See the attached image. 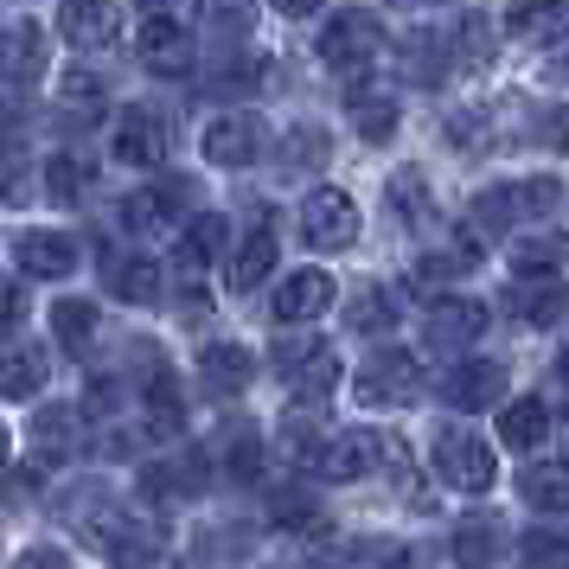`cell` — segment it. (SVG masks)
Segmentation results:
<instances>
[{
	"instance_id": "6da1fadb",
	"label": "cell",
	"mask_w": 569,
	"mask_h": 569,
	"mask_svg": "<svg viewBox=\"0 0 569 569\" xmlns=\"http://www.w3.org/2000/svg\"><path fill=\"white\" fill-rule=\"evenodd\" d=\"M436 473L455 492H492V480H499L492 441L473 422H441L436 429Z\"/></svg>"
},
{
	"instance_id": "7a4b0ae2",
	"label": "cell",
	"mask_w": 569,
	"mask_h": 569,
	"mask_svg": "<svg viewBox=\"0 0 569 569\" xmlns=\"http://www.w3.org/2000/svg\"><path fill=\"white\" fill-rule=\"evenodd\" d=\"M276 378L288 385V397H295L301 410H313V403H327L333 385H339V352L327 339H282V346H276Z\"/></svg>"
},
{
	"instance_id": "3957f363",
	"label": "cell",
	"mask_w": 569,
	"mask_h": 569,
	"mask_svg": "<svg viewBox=\"0 0 569 569\" xmlns=\"http://www.w3.org/2000/svg\"><path fill=\"white\" fill-rule=\"evenodd\" d=\"M378 13H359V7H339L327 13V27H320V58H327V71L339 78H359L371 71V58H378Z\"/></svg>"
},
{
	"instance_id": "277c9868",
	"label": "cell",
	"mask_w": 569,
	"mask_h": 569,
	"mask_svg": "<svg viewBox=\"0 0 569 569\" xmlns=\"http://www.w3.org/2000/svg\"><path fill=\"white\" fill-rule=\"evenodd\" d=\"M141 64L160 71V78H186L192 71V13L186 7H160V13H141Z\"/></svg>"
},
{
	"instance_id": "5b68a950",
	"label": "cell",
	"mask_w": 569,
	"mask_h": 569,
	"mask_svg": "<svg viewBox=\"0 0 569 569\" xmlns=\"http://www.w3.org/2000/svg\"><path fill=\"white\" fill-rule=\"evenodd\" d=\"M352 390H359V403L397 410V403H410L416 390H422V365H416V352H403V346H385V352L365 359V371L352 378Z\"/></svg>"
},
{
	"instance_id": "8992f818",
	"label": "cell",
	"mask_w": 569,
	"mask_h": 569,
	"mask_svg": "<svg viewBox=\"0 0 569 569\" xmlns=\"http://www.w3.org/2000/svg\"><path fill=\"white\" fill-rule=\"evenodd\" d=\"M46 64H52L46 27H39L32 13H13V20L0 27V83H7V90H32V83L46 78Z\"/></svg>"
},
{
	"instance_id": "52a82bcc",
	"label": "cell",
	"mask_w": 569,
	"mask_h": 569,
	"mask_svg": "<svg viewBox=\"0 0 569 569\" xmlns=\"http://www.w3.org/2000/svg\"><path fill=\"white\" fill-rule=\"evenodd\" d=\"M301 237H308L313 250H352V237H359V206H352V192L313 186L308 206H301Z\"/></svg>"
},
{
	"instance_id": "ba28073f",
	"label": "cell",
	"mask_w": 569,
	"mask_h": 569,
	"mask_svg": "<svg viewBox=\"0 0 569 569\" xmlns=\"http://www.w3.org/2000/svg\"><path fill=\"white\" fill-rule=\"evenodd\" d=\"M262 141H269L262 116H250V109H224V116H211L206 122L199 154H206L211 167H250V160L262 154Z\"/></svg>"
},
{
	"instance_id": "9c48e42d",
	"label": "cell",
	"mask_w": 569,
	"mask_h": 569,
	"mask_svg": "<svg viewBox=\"0 0 569 569\" xmlns=\"http://www.w3.org/2000/svg\"><path fill=\"white\" fill-rule=\"evenodd\" d=\"M333 301H339V282L327 269H295V276H282V288L269 295V313H276L282 327H313Z\"/></svg>"
},
{
	"instance_id": "30bf717a",
	"label": "cell",
	"mask_w": 569,
	"mask_h": 569,
	"mask_svg": "<svg viewBox=\"0 0 569 569\" xmlns=\"http://www.w3.org/2000/svg\"><path fill=\"white\" fill-rule=\"evenodd\" d=\"M211 487V461L199 448H180V455H160L154 467H141V492L160 499V506H186Z\"/></svg>"
},
{
	"instance_id": "8fae6325",
	"label": "cell",
	"mask_w": 569,
	"mask_h": 569,
	"mask_svg": "<svg viewBox=\"0 0 569 569\" xmlns=\"http://www.w3.org/2000/svg\"><path fill=\"white\" fill-rule=\"evenodd\" d=\"M487 301H473V295H436L429 301V313H422V333H429V346H455V352H467L473 339L487 333Z\"/></svg>"
},
{
	"instance_id": "7c38bea8",
	"label": "cell",
	"mask_w": 569,
	"mask_h": 569,
	"mask_svg": "<svg viewBox=\"0 0 569 569\" xmlns=\"http://www.w3.org/2000/svg\"><path fill=\"white\" fill-rule=\"evenodd\" d=\"M109 154L122 160V167H160L167 160V122H160V109H122L116 116V129H109Z\"/></svg>"
},
{
	"instance_id": "4fadbf2b",
	"label": "cell",
	"mask_w": 569,
	"mask_h": 569,
	"mask_svg": "<svg viewBox=\"0 0 569 569\" xmlns=\"http://www.w3.org/2000/svg\"><path fill=\"white\" fill-rule=\"evenodd\" d=\"M441 397L455 403V410L480 416V410H506V371L492 359H461L448 378H441Z\"/></svg>"
},
{
	"instance_id": "5bb4252c",
	"label": "cell",
	"mask_w": 569,
	"mask_h": 569,
	"mask_svg": "<svg viewBox=\"0 0 569 569\" xmlns=\"http://www.w3.org/2000/svg\"><path fill=\"white\" fill-rule=\"evenodd\" d=\"M13 262H20V276H32V282H64L78 269V243L64 231H20L13 237Z\"/></svg>"
},
{
	"instance_id": "9a60e30c",
	"label": "cell",
	"mask_w": 569,
	"mask_h": 569,
	"mask_svg": "<svg viewBox=\"0 0 569 569\" xmlns=\"http://www.w3.org/2000/svg\"><path fill=\"white\" fill-rule=\"evenodd\" d=\"M199 385L211 397H243V390L257 385V352L237 346V339H211L206 352H199Z\"/></svg>"
},
{
	"instance_id": "2e32d148",
	"label": "cell",
	"mask_w": 569,
	"mask_h": 569,
	"mask_svg": "<svg viewBox=\"0 0 569 569\" xmlns=\"http://www.w3.org/2000/svg\"><path fill=\"white\" fill-rule=\"evenodd\" d=\"M371 467H378V436H365V429L327 436V441H320V455H313V473H320V480H333V487L365 480Z\"/></svg>"
},
{
	"instance_id": "e0dca14e",
	"label": "cell",
	"mask_w": 569,
	"mask_h": 569,
	"mask_svg": "<svg viewBox=\"0 0 569 569\" xmlns=\"http://www.w3.org/2000/svg\"><path fill=\"white\" fill-rule=\"evenodd\" d=\"M32 448H39V461L46 467H64L83 455V410L71 403H46V410L32 416Z\"/></svg>"
},
{
	"instance_id": "ac0fdd59",
	"label": "cell",
	"mask_w": 569,
	"mask_h": 569,
	"mask_svg": "<svg viewBox=\"0 0 569 569\" xmlns=\"http://www.w3.org/2000/svg\"><path fill=\"white\" fill-rule=\"evenodd\" d=\"M186 199H192V186H186V180L141 186V192H129V199H122V224H129V231H141V237H154L160 224H173V218L186 211Z\"/></svg>"
},
{
	"instance_id": "d6986e66",
	"label": "cell",
	"mask_w": 569,
	"mask_h": 569,
	"mask_svg": "<svg viewBox=\"0 0 569 569\" xmlns=\"http://www.w3.org/2000/svg\"><path fill=\"white\" fill-rule=\"evenodd\" d=\"M276 257H282V250H276V224L262 218L257 231L231 250V288H237V295H257V288L276 276Z\"/></svg>"
},
{
	"instance_id": "ffe728a7",
	"label": "cell",
	"mask_w": 569,
	"mask_h": 569,
	"mask_svg": "<svg viewBox=\"0 0 569 569\" xmlns=\"http://www.w3.org/2000/svg\"><path fill=\"white\" fill-rule=\"evenodd\" d=\"M499 557H506V518L473 512L455 525V563L461 569H492Z\"/></svg>"
},
{
	"instance_id": "44dd1931",
	"label": "cell",
	"mask_w": 569,
	"mask_h": 569,
	"mask_svg": "<svg viewBox=\"0 0 569 569\" xmlns=\"http://www.w3.org/2000/svg\"><path fill=\"white\" fill-rule=\"evenodd\" d=\"M109 288H116V301H129V308H160L167 269H160V257H122L109 269Z\"/></svg>"
},
{
	"instance_id": "7402d4cb",
	"label": "cell",
	"mask_w": 569,
	"mask_h": 569,
	"mask_svg": "<svg viewBox=\"0 0 569 569\" xmlns=\"http://www.w3.org/2000/svg\"><path fill=\"white\" fill-rule=\"evenodd\" d=\"M103 333V308L97 301H52V339H58V352H71V359H83L90 352V339Z\"/></svg>"
},
{
	"instance_id": "603a6c76",
	"label": "cell",
	"mask_w": 569,
	"mask_h": 569,
	"mask_svg": "<svg viewBox=\"0 0 569 569\" xmlns=\"http://www.w3.org/2000/svg\"><path fill=\"white\" fill-rule=\"evenodd\" d=\"M557 269H569V237L538 231V237H518L512 243V276L518 282H550Z\"/></svg>"
},
{
	"instance_id": "cb8c5ba5",
	"label": "cell",
	"mask_w": 569,
	"mask_h": 569,
	"mask_svg": "<svg viewBox=\"0 0 569 569\" xmlns=\"http://www.w3.org/2000/svg\"><path fill=\"white\" fill-rule=\"evenodd\" d=\"M499 441L518 448V455H538L543 441H550V410H543L538 397H518L499 410Z\"/></svg>"
},
{
	"instance_id": "d4e9b609",
	"label": "cell",
	"mask_w": 569,
	"mask_h": 569,
	"mask_svg": "<svg viewBox=\"0 0 569 569\" xmlns=\"http://www.w3.org/2000/svg\"><path fill=\"white\" fill-rule=\"evenodd\" d=\"M122 20H129V13H122V7H58V32H64V39H71V46H109V39H116V32H122Z\"/></svg>"
},
{
	"instance_id": "484cf974",
	"label": "cell",
	"mask_w": 569,
	"mask_h": 569,
	"mask_svg": "<svg viewBox=\"0 0 569 569\" xmlns=\"http://www.w3.org/2000/svg\"><path fill=\"white\" fill-rule=\"evenodd\" d=\"M518 492H525L538 512L563 518L569 512V461H531L525 473H518Z\"/></svg>"
},
{
	"instance_id": "4316f807",
	"label": "cell",
	"mask_w": 569,
	"mask_h": 569,
	"mask_svg": "<svg viewBox=\"0 0 569 569\" xmlns=\"http://www.w3.org/2000/svg\"><path fill=\"white\" fill-rule=\"evenodd\" d=\"M397 320H403V301H397L390 288H378V282H371V288H359V301H346V327H352L359 339L390 333Z\"/></svg>"
},
{
	"instance_id": "83f0119b",
	"label": "cell",
	"mask_w": 569,
	"mask_h": 569,
	"mask_svg": "<svg viewBox=\"0 0 569 569\" xmlns=\"http://www.w3.org/2000/svg\"><path fill=\"white\" fill-rule=\"evenodd\" d=\"M180 257H186V269H206L211 257H231V218L199 211V218L180 231Z\"/></svg>"
},
{
	"instance_id": "f1b7e54d",
	"label": "cell",
	"mask_w": 569,
	"mask_h": 569,
	"mask_svg": "<svg viewBox=\"0 0 569 569\" xmlns=\"http://www.w3.org/2000/svg\"><path fill=\"white\" fill-rule=\"evenodd\" d=\"M39 390H46V352L7 346V352H0V397L20 403V397H39Z\"/></svg>"
},
{
	"instance_id": "f546056e",
	"label": "cell",
	"mask_w": 569,
	"mask_h": 569,
	"mask_svg": "<svg viewBox=\"0 0 569 569\" xmlns=\"http://www.w3.org/2000/svg\"><path fill=\"white\" fill-rule=\"evenodd\" d=\"M512 313L525 320V327H550V320L569 313V288L563 282H518L512 288Z\"/></svg>"
},
{
	"instance_id": "4dcf8cb0",
	"label": "cell",
	"mask_w": 569,
	"mask_h": 569,
	"mask_svg": "<svg viewBox=\"0 0 569 569\" xmlns=\"http://www.w3.org/2000/svg\"><path fill=\"white\" fill-rule=\"evenodd\" d=\"M141 403H148V416H154V429H180L186 422L180 378H173L167 365H148V378H141Z\"/></svg>"
},
{
	"instance_id": "1f68e13d",
	"label": "cell",
	"mask_w": 569,
	"mask_h": 569,
	"mask_svg": "<svg viewBox=\"0 0 569 569\" xmlns=\"http://www.w3.org/2000/svg\"><path fill=\"white\" fill-rule=\"evenodd\" d=\"M518 569H569V525H538L518 538Z\"/></svg>"
},
{
	"instance_id": "d6a6232c",
	"label": "cell",
	"mask_w": 569,
	"mask_h": 569,
	"mask_svg": "<svg viewBox=\"0 0 569 569\" xmlns=\"http://www.w3.org/2000/svg\"><path fill=\"white\" fill-rule=\"evenodd\" d=\"M46 192H52L58 206H83V192H90V167L71 154H52L46 160Z\"/></svg>"
},
{
	"instance_id": "836d02e7",
	"label": "cell",
	"mask_w": 569,
	"mask_h": 569,
	"mask_svg": "<svg viewBox=\"0 0 569 569\" xmlns=\"http://www.w3.org/2000/svg\"><path fill=\"white\" fill-rule=\"evenodd\" d=\"M390 211L410 224V218H429V180L416 173V167H397L390 173Z\"/></svg>"
},
{
	"instance_id": "e575fe53",
	"label": "cell",
	"mask_w": 569,
	"mask_h": 569,
	"mask_svg": "<svg viewBox=\"0 0 569 569\" xmlns=\"http://www.w3.org/2000/svg\"><path fill=\"white\" fill-rule=\"evenodd\" d=\"M403 71H410L416 83H441V71H448V52H441L436 32H416L410 46H403Z\"/></svg>"
},
{
	"instance_id": "d590c367",
	"label": "cell",
	"mask_w": 569,
	"mask_h": 569,
	"mask_svg": "<svg viewBox=\"0 0 569 569\" xmlns=\"http://www.w3.org/2000/svg\"><path fill=\"white\" fill-rule=\"evenodd\" d=\"M473 224H480V231H512V224H518L512 186H487V192L473 199Z\"/></svg>"
},
{
	"instance_id": "8d00e7d4",
	"label": "cell",
	"mask_w": 569,
	"mask_h": 569,
	"mask_svg": "<svg viewBox=\"0 0 569 569\" xmlns=\"http://www.w3.org/2000/svg\"><path fill=\"white\" fill-rule=\"evenodd\" d=\"M352 122H359L365 141H390L397 134V97H359L352 103Z\"/></svg>"
},
{
	"instance_id": "74e56055",
	"label": "cell",
	"mask_w": 569,
	"mask_h": 569,
	"mask_svg": "<svg viewBox=\"0 0 569 569\" xmlns=\"http://www.w3.org/2000/svg\"><path fill=\"white\" fill-rule=\"evenodd\" d=\"M512 199H518V218H550V211L563 206V186L550 180V173H538V180H518Z\"/></svg>"
},
{
	"instance_id": "f35d334b",
	"label": "cell",
	"mask_w": 569,
	"mask_h": 569,
	"mask_svg": "<svg viewBox=\"0 0 569 569\" xmlns=\"http://www.w3.org/2000/svg\"><path fill=\"white\" fill-rule=\"evenodd\" d=\"M224 467H231L237 487H257L262 467H269V448H262V436H237V441H231V461H224Z\"/></svg>"
},
{
	"instance_id": "ab89813d",
	"label": "cell",
	"mask_w": 569,
	"mask_h": 569,
	"mask_svg": "<svg viewBox=\"0 0 569 569\" xmlns=\"http://www.w3.org/2000/svg\"><path fill=\"white\" fill-rule=\"evenodd\" d=\"M480 262V250H436V257H416V282H455Z\"/></svg>"
},
{
	"instance_id": "60d3db41",
	"label": "cell",
	"mask_w": 569,
	"mask_h": 569,
	"mask_svg": "<svg viewBox=\"0 0 569 569\" xmlns=\"http://www.w3.org/2000/svg\"><path fill=\"white\" fill-rule=\"evenodd\" d=\"M0 199H7V206H32V167L20 154L0 160Z\"/></svg>"
},
{
	"instance_id": "b9f144b4",
	"label": "cell",
	"mask_w": 569,
	"mask_h": 569,
	"mask_svg": "<svg viewBox=\"0 0 569 569\" xmlns=\"http://www.w3.org/2000/svg\"><path fill=\"white\" fill-rule=\"evenodd\" d=\"M58 90H64V103L71 109H97L103 103V78H97V71H64Z\"/></svg>"
},
{
	"instance_id": "7bdbcfd3",
	"label": "cell",
	"mask_w": 569,
	"mask_h": 569,
	"mask_svg": "<svg viewBox=\"0 0 569 569\" xmlns=\"http://www.w3.org/2000/svg\"><path fill=\"white\" fill-rule=\"evenodd\" d=\"M288 141H295V154L282 160L288 173H301V167H308V160H313V167H320V160H327V129H295V134H288Z\"/></svg>"
},
{
	"instance_id": "ee69618b",
	"label": "cell",
	"mask_w": 569,
	"mask_h": 569,
	"mask_svg": "<svg viewBox=\"0 0 569 569\" xmlns=\"http://www.w3.org/2000/svg\"><path fill=\"white\" fill-rule=\"evenodd\" d=\"M538 141L550 148V154H569V103H550V109H543Z\"/></svg>"
},
{
	"instance_id": "f6af8a7d",
	"label": "cell",
	"mask_w": 569,
	"mask_h": 569,
	"mask_svg": "<svg viewBox=\"0 0 569 569\" xmlns=\"http://www.w3.org/2000/svg\"><path fill=\"white\" fill-rule=\"evenodd\" d=\"M20 320H27V288H20V282H7V276H0V339L13 333Z\"/></svg>"
},
{
	"instance_id": "bcb514c9",
	"label": "cell",
	"mask_w": 569,
	"mask_h": 569,
	"mask_svg": "<svg viewBox=\"0 0 569 569\" xmlns=\"http://www.w3.org/2000/svg\"><path fill=\"white\" fill-rule=\"evenodd\" d=\"M269 512H276V525H308V518H313V506H308V492H301V487H282V492H276V506H269Z\"/></svg>"
},
{
	"instance_id": "7dc6e473",
	"label": "cell",
	"mask_w": 569,
	"mask_h": 569,
	"mask_svg": "<svg viewBox=\"0 0 569 569\" xmlns=\"http://www.w3.org/2000/svg\"><path fill=\"white\" fill-rule=\"evenodd\" d=\"M13 569H71V563H64V550H52V543H32V550H20Z\"/></svg>"
},
{
	"instance_id": "c3c4849f",
	"label": "cell",
	"mask_w": 569,
	"mask_h": 569,
	"mask_svg": "<svg viewBox=\"0 0 569 569\" xmlns=\"http://www.w3.org/2000/svg\"><path fill=\"white\" fill-rule=\"evenodd\" d=\"M32 492H39V473H0V499H7V506H20Z\"/></svg>"
},
{
	"instance_id": "681fc988",
	"label": "cell",
	"mask_w": 569,
	"mask_h": 569,
	"mask_svg": "<svg viewBox=\"0 0 569 569\" xmlns=\"http://www.w3.org/2000/svg\"><path fill=\"white\" fill-rule=\"evenodd\" d=\"M206 27L211 32H243V27H250V13H243V7H211Z\"/></svg>"
},
{
	"instance_id": "f907efd6",
	"label": "cell",
	"mask_w": 569,
	"mask_h": 569,
	"mask_svg": "<svg viewBox=\"0 0 569 569\" xmlns=\"http://www.w3.org/2000/svg\"><path fill=\"white\" fill-rule=\"evenodd\" d=\"M557 378L569 385V339H563V352H557Z\"/></svg>"
},
{
	"instance_id": "816d5d0a",
	"label": "cell",
	"mask_w": 569,
	"mask_h": 569,
	"mask_svg": "<svg viewBox=\"0 0 569 569\" xmlns=\"http://www.w3.org/2000/svg\"><path fill=\"white\" fill-rule=\"evenodd\" d=\"M7 455H13V441H7V422H0V461H7Z\"/></svg>"
},
{
	"instance_id": "f5cc1de1",
	"label": "cell",
	"mask_w": 569,
	"mask_h": 569,
	"mask_svg": "<svg viewBox=\"0 0 569 569\" xmlns=\"http://www.w3.org/2000/svg\"><path fill=\"white\" fill-rule=\"evenodd\" d=\"M563 448H569V416H563Z\"/></svg>"
}]
</instances>
